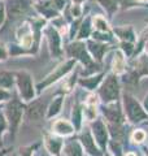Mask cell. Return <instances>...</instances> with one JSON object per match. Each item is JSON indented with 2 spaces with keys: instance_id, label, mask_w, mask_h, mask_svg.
Instances as JSON below:
<instances>
[{
  "instance_id": "15",
  "label": "cell",
  "mask_w": 148,
  "mask_h": 156,
  "mask_svg": "<svg viewBox=\"0 0 148 156\" xmlns=\"http://www.w3.org/2000/svg\"><path fill=\"white\" fill-rule=\"evenodd\" d=\"M61 140L60 139H55V138H47V148L49 152L58 155L60 152V148H61Z\"/></svg>"
},
{
  "instance_id": "11",
  "label": "cell",
  "mask_w": 148,
  "mask_h": 156,
  "mask_svg": "<svg viewBox=\"0 0 148 156\" xmlns=\"http://www.w3.org/2000/svg\"><path fill=\"white\" fill-rule=\"evenodd\" d=\"M81 140H82L83 146H85V148L88 151V154L90 155H92V156H101V154L99 152V150L95 147V143H93L90 133L85 131V133L81 135Z\"/></svg>"
},
{
  "instance_id": "16",
  "label": "cell",
  "mask_w": 148,
  "mask_h": 156,
  "mask_svg": "<svg viewBox=\"0 0 148 156\" xmlns=\"http://www.w3.org/2000/svg\"><path fill=\"white\" fill-rule=\"evenodd\" d=\"M68 156H82V150L77 142H70L66 146Z\"/></svg>"
},
{
  "instance_id": "25",
  "label": "cell",
  "mask_w": 148,
  "mask_h": 156,
  "mask_svg": "<svg viewBox=\"0 0 148 156\" xmlns=\"http://www.w3.org/2000/svg\"><path fill=\"white\" fill-rule=\"evenodd\" d=\"M103 5H104L109 12H113L116 9V0H99Z\"/></svg>"
},
{
  "instance_id": "23",
  "label": "cell",
  "mask_w": 148,
  "mask_h": 156,
  "mask_svg": "<svg viewBox=\"0 0 148 156\" xmlns=\"http://www.w3.org/2000/svg\"><path fill=\"white\" fill-rule=\"evenodd\" d=\"M116 33L120 35L121 38H123V39H127V41H132V31L130 30V29H117L116 30Z\"/></svg>"
},
{
  "instance_id": "41",
  "label": "cell",
  "mask_w": 148,
  "mask_h": 156,
  "mask_svg": "<svg viewBox=\"0 0 148 156\" xmlns=\"http://www.w3.org/2000/svg\"><path fill=\"white\" fill-rule=\"evenodd\" d=\"M147 155H148V152H147Z\"/></svg>"
},
{
  "instance_id": "32",
  "label": "cell",
  "mask_w": 148,
  "mask_h": 156,
  "mask_svg": "<svg viewBox=\"0 0 148 156\" xmlns=\"http://www.w3.org/2000/svg\"><path fill=\"white\" fill-rule=\"evenodd\" d=\"M121 4L123 7H129V5H132L135 3V0H120Z\"/></svg>"
},
{
  "instance_id": "35",
  "label": "cell",
  "mask_w": 148,
  "mask_h": 156,
  "mask_svg": "<svg viewBox=\"0 0 148 156\" xmlns=\"http://www.w3.org/2000/svg\"><path fill=\"white\" fill-rule=\"evenodd\" d=\"M123 50H125V51H127V53H130L131 52V46L130 44H126V43H123Z\"/></svg>"
},
{
  "instance_id": "36",
  "label": "cell",
  "mask_w": 148,
  "mask_h": 156,
  "mask_svg": "<svg viewBox=\"0 0 148 156\" xmlns=\"http://www.w3.org/2000/svg\"><path fill=\"white\" fill-rule=\"evenodd\" d=\"M0 58H5V51L0 47Z\"/></svg>"
},
{
  "instance_id": "5",
  "label": "cell",
  "mask_w": 148,
  "mask_h": 156,
  "mask_svg": "<svg viewBox=\"0 0 148 156\" xmlns=\"http://www.w3.org/2000/svg\"><path fill=\"white\" fill-rule=\"evenodd\" d=\"M47 109V100H35L27 107V117L30 120H41Z\"/></svg>"
},
{
  "instance_id": "37",
  "label": "cell",
  "mask_w": 148,
  "mask_h": 156,
  "mask_svg": "<svg viewBox=\"0 0 148 156\" xmlns=\"http://www.w3.org/2000/svg\"><path fill=\"white\" fill-rule=\"evenodd\" d=\"M144 107H146V109L148 111V96L146 98V101H144Z\"/></svg>"
},
{
  "instance_id": "14",
  "label": "cell",
  "mask_w": 148,
  "mask_h": 156,
  "mask_svg": "<svg viewBox=\"0 0 148 156\" xmlns=\"http://www.w3.org/2000/svg\"><path fill=\"white\" fill-rule=\"evenodd\" d=\"M88 48H90L92 55L95 56L97 60H100V58L103 57V53L105 52V46L97 44V43H93V42H88Z\"/></svg>"
},
{
  "instance_id": "18",
  "label": "cell",
  "mask_w": 148,
  "mask_h": 156,
  "mask_svg": "<svg viewBox=\"0 0 148 156\" xmlns=\"http://www.w3.org/2000/svg\"><path fill=\"white\" fill-rule=\"evenodd\" d=\"M13 85V76L11 73L2 72L0 73V86L2 87H11Z\"/></svg>"
},
{
  "instance_id": "2",
  "label": "cell",
  "mask_w": 148,
  "mask_h": 156,
  "mask_svg": "<svg viewBox=\"0 0 148 156\" xmlns=\"http://www.w3.org/2000/svg\"><path fill=\"white\" fill-rule=\"evenodd\" d=\"M118 92H120V87H118L117 78L115 76H109L100 89V95L103 98V100L107 101V103L116 100L118 98Z\"/></svg>"
},
{
  "instance_id": "33",
  "label": "cell",
  "mask_w": 148,
  "mask_h": 156,
  "mask_svg": "<svg viewBox=\"0 0 148 156\" xmlns=\"http://www.w3.org/2000/svg\"><path fill=\"white\" fill-rule=\"evenodd\" d=\"M9 98V94L7 91H4V90H0V100H5Z\"/></svg>"
},
{
  "instance_id": "4",
  "label": "cell",
  "mask_w": 148,
  "mask_h": 156,
  "mask_svg": "<svg viewBox=\"0 0 148 156\" xmlns=\"http://www.w3.org/2000/svg\"><path fill=\"white\" fill-rule=\"evenodd\" d=\"M7 116H8L9 124H11V128L13 130H16L22 117V105L17 100L11 101L7 107Z\"/></svg>"
},
{
  "instance_id": "13",
  "label": "cell",
  "mask_w": 148,
  "mask_h": 156,
  "mask_svg": "<svg viewBox=\"0 0 148 156\" xmlns=\"http://www.w3.org/2000/svg\"><path fill=\"white\" fill-rule=\"evenodd\" d=\"M104 113L105 116L108 117V120H111L112 122H121V120H122V115H121V111L120 108L116 105V107H109V108H105L104 109Z\"/></svg>"
},
{
  "instance_id": "38",
  "label": "cell",
  "mask_w": 148,
  "mask_h": 156,
  "mask_svg": "<svg viewBox=\"0 0 148 156\" xmlns=\"http://www.w3.org/2000/svg\"><path fill=\"white\" fill-rule=\"evenodd\" d=\"M126 156H135V155H134V154H127Z\"/></svg>"
},
{
  "instance_id": "39",
  "label": "cell",
  "mask_w": 148,
  "mask_h": 156,
  "mask_svg": "<svg viewBox=\"0 0 148 156\" xmlns=\"http://www.w3.org/2000/svg\"><path fill=\"white\" fill-rule=\"evenodd\" d=\"M74 2H77V3H81V2H82V0H74Z\"/></svg>"
},
{
  "instance_id": "9",
  "label": "cell",
  "mask_w": 148,
  "mask_h": 156,
  "mask_svg": "<svg viewBox=\"0 0 148 156\" xmlns=\"http://www.w3.org/2000/svg\"><path fill=\"white\" fill-rule=\"evenodd\" d=\"M69 51H70V53L74 57L79 58L82 62H85V64H91V58L88 57L87 52L85 51V44H82V43H74V44H72L69 47Z\"/></svg>"
},
{
  "instance_id": "27",
  "label": "cell",
  "mask_w": 148,
  "mask_h": 156,
  "mask_svg": "<svg viewBox=\"0 0 148 156\" xmlns=\"http://www.w3.org/2000/svg\"><path fill=\"white\" fill-rule=\"evenodd\" d=\"M95 25H96V27H97V30H101V31H107V30H108L107 22H105L103 18H100V17H97V18L95 20Z\"/></svg>"
},
{
  "instance_id": "8",
  "label": "cell",
  "mask_w": 148,
  "mask_h": 156,
  "mask_svg": "<svg viewBox=\"0 0 148 156\" xmlns=\"http://www.w3.org/2000/svg\"><path fill=\"white\" fill-rule=\"evenodd\" d=\"M92 130H93V134H95L97 143L100 144V147L105 148V146H107V130H105L104 124L99 120L95 121V124L92 126Z\"/></svg>"
},
{
  "instance_id": "40",
  "label": "cell",
  "mask_w": 148,
  "mask_h": 156,
  "mask_svg": "<svg viewBox=\"0 0 148 156\" xmlns=\"http://www.w3.org/2000/svg\"><path fill=\"white\" fill-rule=\"evenodd\" d=\"M0 156H2V154H0Z\"/></svg>"
},
{
  "instance_id": "17",
  "label": "cell",
  "mask_w": 148,
  "mask_h": 156,
  "mask_svg": "<svg viewBox=\"0 0 148 156\" xmlns=\"http://www.w3.org/2000/svg\"><path fill=\"white\" fill-rule=\"evenodd\" d=\"M123 66H125V61H123V56L121 52H116L115 56V62H113V69L116 73H121L123 70Z\"/></svg>"
},
{
  "instance_id": "30",
  "label": "cell",
  "mask_w": 148,
  "mask_h": 156,
  "mask_svg": "<svg viewBox=\"0 0 148 156\" xmlns=\"http://www.w3.org/2000/svg\"><path fill=\"white\" fill-rule=\"evenodd\" d=\"M5 128H7V124H5V120H4V117H3V115L0 113V135L3 134V131L5 130Z\"/></svg>"
},
{
  "instance_id": "22",
  "label": "cell",
  "mask_w": 148,
  "mask_h": 156,
  "mask_svg": "<svg viewBox=\"0 0 148 156\" xmlns=\"http://www.w3.org/2000/svg\"><path fill=\"white\" fill-rule=\"evenodd\" d=\"M52 5L53 4H46V5H43V7H39V11H41L43 14L48 16V17H52V16H55L56 14L55 8H53Z\"/></svg>"
},
{
  "instance_id": "28",
  "label": "cell",
  "mask_w": 148,
  "mask_h": 156,
  "mask_svg": "<svg viewBox=\"0 0 148 156\" xmlns=\"http://www.w3.org/2000/svg\"><path fill=\"white\" fill-rule=\"evenodd\" d=\"M132 138H134V140H136V142H142V140H144L146 134L143 133V131L138 130V131H135V133H134V135H132Z\"/></svg>"
},
{
  "instance_id": "19",
  "label": "cell",
  "mask_w": 148,
  "mask_h": 156,
  "mask_svg": "<svg viewBox=\"0 0 148 156\" xmlns=\"http://www.w3.org/2000/svg\"><path fill=\"white\" fill-rule=\"evenodd\" d=\"M61 104H62V98H56L53 100V103L51 104V108H49V112H48V116L52 117L58 113V111L61 108Z\"/></svg>"
},
{
  "instance_id": "24",
  "label": "cell",
  "mask_w": 148,
  "mask_h": 156,
  "mask_svg": "<svg viewBox=\"0 0 148 156\" xmlns=\"http://www.w3.org/2000/svg\"><path fill=\"white\" fill-rule=\"evenodd\" d=\"M88 34H90V23H88V20H86L85 23L81 26V30H79V38H86L88 37Z\"/></svg>"
},
{
  "instance_id": "31",
  "label": "cell",
  "mask_w": 148,
  "mask_h": 156,
  "mask_svg": "<svg viewBox=\"0 0 148 156\" xmlns=\"http://www.w3.org/2000/svg\"><path fill=\"white\" fill-rule=\"evenodd\" d=\"M4 21V4L0 3V25L3 23Z\"/></svg>"
},
{
  "instance_id": "21",
  "label": "cell",
  "mask_w": 148,
  "mask_h": 156,
  "mask_svg": "<svg viewBox=\"0 0 148 156\" xmlns=\"http://www.w3.org/2000/svg\"><path fill=\"white\" fill-rule=\"evenodd\" d=\"M138 72L139 74H148V57H142L138 62Z\"/></svg>"
},
{
  "instance_id": "1",
  "label": "cell",
  "mask_w": 148,
  "mask_h": 156,
  "mask_svg": "<svg viewBox=\"0 0 148 156\" xmlns=\"http://www.w3.org/2000/svg\"><path fill=\"white\" fill-rule=\"evenodd\" d=\"M125 108L127 116L132 122H139L142 120L147 119V113L142 109V107L138 104V101L129 95H125Z\"/></svg>"
},
{
  "instance_id": "10",
  "label": "cell",
  "mask_w": 148,
  "mask_h": 156,
  "mask_svg": "<svg viewBox=\"0 0 148 156\" xmlns=\"http://www.w3.org/2000/svg\"><path fill=\"white\" fill-rule=\"evenodd\" d=\"M47 35H48V41H49V47L53 55H60L61 48H60V37L56 33V30H53L52 27H49L47 30Z\"/></svg>"
},
{
  "instance_id": "7",
  "label": "cell",
  "mask_w": 148,
  "mask_h": 156,
  "mask_svg": "<svg viewBox=\"0 0 148 156\" xmlns=\"http://www.w3.org/2000/svg\"><path fill=\"white\" fill-rule=\"evenodd\" d=\"M27 8H29L27 0H11L8 5V13L11 17L16 18L21 16L23 12H26Z\"/></svg>"
},
{
  "instance_id": "20",
  "label": "cell",
  "mask_w": 148,
  "mask_h": 156,
  "mask_svg": "<svg viewBox=\"0 0 148 156\" xmlns=\"http://www.w3.org/2000/svg\"><path fill=\"white\" fill-rule=\"evenodd\" d=\"M100 80H101V76L92 77L91 80H82V81H81V85H82V86H86L87 89L92 90L93 87H95V86L99 83V82H100Z\"/></svg>"
},
{
  "instance_id": "6",
  "label": "cell",
  "mask_w": 148,
  "mask_h": 156,
  "mask_svg": "<svg viewBox=\"0 0 148 156\" xmlns=\"http://www.w3.org/2000/svg\"><path fill=\"white\" fill-rule=\"evenodd\" d=\"M73 65H74V61H73V60H70V61H68L66 64H64V65H61L60 68H57V70H56L55 73H52L51 76H48L46 81L38 85V89H39V90H42L43 87H46V86H48V85H51L52 82L57 81V80H58V78H60V77L65 76L66 73H68L69 70L72 69V66H73Z\"/></svg>"
},
{
  "instance_id": "34",
  "label": "cell",
  "mask_w": 148,
  "mask_h": 156,
  "mask_svg": "<svg viewBox=\"0 0 148 156\" xmlns=\"http://www.w3.org/2000/svg\"><path fill=\"white\" fill-rule=\"evenodd\" d=\"M64 4H65V0H55V5H57L58 9L62 8Z\"/></svg>"
},
{
  "instance_id": "26",
  "label": "cell",
  "mask_w": 148,
  "mask_h": 156,
  "mask_svg": "<svg viewBox=\"0 0 148 156\" xmlns=\"http://www.w3.org/2000/svg\"><path fill=\"white\" fill-rule=\"evenodd\" d=\"M73 121H74V125L76 128H79L81 125V109L76 107V109L73 111Z\"/></svg>"
},
{
  "instance_id": "29",
  "label": "cell",
  "mask_w": 148,
  "mask_h": 156,
  "mask_svg": "<svg viewBox=\"0 0 148 156\" xmlns=\"http://www.w3.org/2000/svg\"><path fill=\"white\" fill-rule=\"evenodd\" d=\"M31 43H33L31 35H25V37H22V46L23 47H30Z\"/></svg>"
},
{
  "instance_id": "12",
  "label": "cell",
  "mask_w": 148,
  "mask_h": 156,
  "mask_svg": "<svg viewBox=\"0 0 148 156\" xmlns=\"http://www.w3.org/2000/svg\"><path fill=\"white\" fill-rule=\"evenodd\" d=\"M53 129L57 134H61V135H68V134H72L73 133V126L68 122L65 120H58L57 122L53 125Z\"/></svg>"
},
{
  "instance_id": "3",
  "label": "cell",
  "mask_w": 148,
  "mask_h": 156,
  "mask_svg": "<svg viewBox=\"0 0 148 156\" xmlns=\"http://www.w3.org/2000/svg\"><path fill=\"white\" fill-rule=\"evenodd\" d=\"M17 83H18V89L19 92L23 99L30 100L34 98V89H33V83H31V78L27 73H19L17 76Z\"/></svg>"
}]
</instances>
